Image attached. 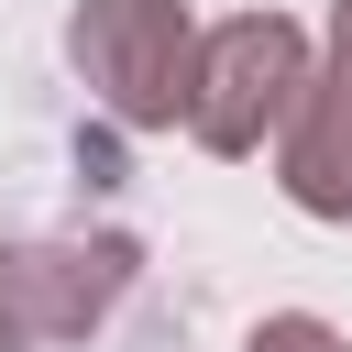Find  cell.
<instances>
[{
	"instance_id": "cell-6",
	"label": "cell",
	"mask_w": 352,
	"mask_h": 352,
	"mask_svg": "<svg viewBox=\"0 0 352 352\" xmlns=\"http://www.w3.org/2000/svg\"><path fill=\"white\" fill-rule=\"evenodd\" d=\"M330 66L352 77V0H330Z\"/></svg>"
},
{
	"instance_id": "cell-3",
	"label": "cell",
	"mask_w": 352,
	"mask_h": 352,
	"mask_svg": "<svg viewBox=\"0 0 352 352\" xmlns=\"http://www.w3.org/2000/svg\"><path fill=\"white\" fill-rule=\"evenodd\" d=\"M143 275L132 231H33L0 242V352H66L88 341Z\"/></svg>"
},
{
	"instance_id": "cell-4",
	"label": "cell",
	"mask_w": 352,
	"mask_h": 352,
	"mask_svg": "<svg viewBox=\"0 0 352 352\" xmlns=\"http://www.w3.org/2000/svg\"><path fill=\"white\" fill-rule=\"evenodd\" d=\"M275 187H286L308 220H352V77H341V66H319L308 110L286 121V143H275Z\"/></svg>"
},
{
	"instance_id": "cell-5",
	"label": "cell",
	"mask_w": 352,
	"mask_h": 352,
	"mask_svg": "<svg viewBox=\"0 0 352 352\" xmlns=\"http://www.w3.org/2000/svg\"><path fill=\"white\" fill-rule=\"evenodd\" d=\"M242 352H352V341H341L330 319H308V308H275V319H264Z\"/></svg>"
},
{
	"instance_id": "cell-2",
	"label": "cell",
	"mask_w": 352,
	"mask_h": 352,
	"mask_svg": "<svg viewBox=\"0 0 352 352\" xmlns=\"http://www.w3.org/2000/svg\"><path fill=\"white\" fill-rule=\"evenodd\" d=\"M66 66L121 132H176L198 88V22L187 0H77L66 11Z\"/></svg>"
},
{
	"instance_id": "cell-1",
	"label": "cell",
	"mask_w": 352,
	"mask_h": 352,
	"mask_svg": "<svg viewBox=\"0 0 352 352\" xmlns=\"http://www.w3.org/2000/svg\"><path fill=\"white\" fill-rule=\"evenodd\" d=\"M308 88H319V55H308V33H297L286 11H231V22H209V33H198L187 143L242 165V154L286 143V121L308 110Z\"/></svg>"
}]
</instances>
